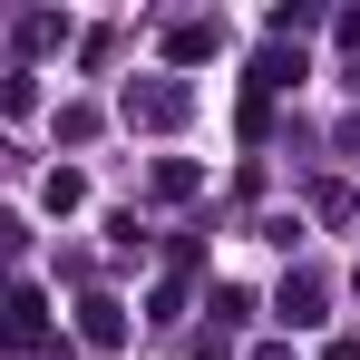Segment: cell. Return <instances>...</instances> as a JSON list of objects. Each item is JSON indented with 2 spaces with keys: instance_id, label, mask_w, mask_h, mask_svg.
<instances>
[{
  "instance_id": "obj_1",
  "label": "cell",
  "mask_w": 360,
  "mask_h": 360,
  "mask_svg": "<svg viewBox=\"0 0 360 360\" xmlns=\"http://www.w3.org/2000/svg\"><path fill=\"white\" fill-rule=\"evenodd\" d=\"M39 341V302L30 292H0V351H30Z\"/></svg>"
}]
</instances>
